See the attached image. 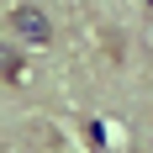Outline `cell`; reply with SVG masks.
Here are the masks:
<instances>
[{"label":"cell","instance_id":"2","mask_svg":"<svg viewBox=\"0 0 153 153\" xmlns=\"http://www.w3.org/2000/svg\"><path fill=\"white\" fill-rule=\"evenodd\" d=\"M0 74H5V79H21V58H11L5 48H0Z\"/></svg>","mask_w":153,"mask_h":153},{"label":"cell","instance_id":"1","mask_svg":"<svg viewBox=\"0 0 153 153\" xmlns=\"http://www.w3.org/2000/svg\"><path fill=\"white\" fill-rule=\"evenodd\" d=\"M5 27H11L21 42H32V48H48V42H53V21H48L42 5H11Z\"/></svg>","mask_w":153,"mask_h":153}]
</instances>
